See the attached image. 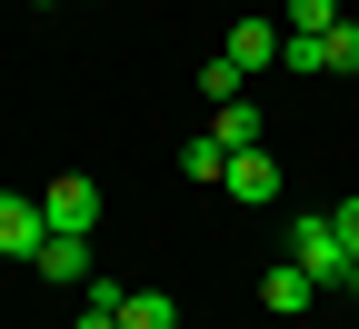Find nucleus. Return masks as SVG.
Returning <instances> with one entry per match:
<instances>
[{
    "mask_svg": "<svg viewBox=\"0 0 359 329\" xmlns=\"http://www.w3.org/2000/svg\"><path fill=\"white\" fill-rule=\"evenodd\" d=\"M30 269L50 279V290H80V279H90V229H50V240L30 250Z\"/></svg>",
    "mask_w": 359,
    "mask_h": 329,
    "instance_id": "7ed1b4c3",
    "label": "nucleus"
},
{
    "mask_svg": "<svg viewBox=\"0 0 359 329\" xmlns=\"http://www.w3.org/2000/svg\"><path fill=\"white\" fill-rule=\"evenodd\" d=\"M40 240H50V220H40V200H30V190H0V250H11V260H30Z\"/></svg>",
    "mask_w": 359,
    "mask_h": 329,
    "instance_id": "39448f33",
    "label": "nucleus"
},
{
    "mask_svg": "<svg viewBox=\"0 0 359 329\" xmlns=\"http://www.w3.org/2000/svg\"><path fill=\"white\" fill-rule=\"evenodd\" d=\"M219 51H230L250 80H259V70H280V20H259V11H250V20H230V40H219Z\"/></svg>",
    "mask_w": 359,
    "mask_h": 329,
    "instance_id": "423d86ee",
    "label": "nucleus"
},
{
    "mask_svg": "<svg viewBox=\"0 0 359 329\" xmlns=\"http://www.w3.org/2000/svg\"><path fill=\"white\" fill-rule=\"evenodd\" d=\"M339 0H280V30H330Z\"/></svg>",
    "mask_w": 359,
    "mask_h": 329,
    "instance_id": "9b49d317",
    "label": "nucleus"
},
{
    "mask_svg": "<svg viewBox=\"0 0 359 329\" xmlns=\"http://www.w3.org/2000/svg\"><path fill=\"white\" fill-rule=\"evenodd\" d=\"M40 220H50V229H100V180L60 170L50 190H40Z\"/></svg>",
    "mask_w": 359,
    "mask_h": 329,
    "instance_id": "f257e3e1",
    "label": "nucleus"
},
{
    "mask_svg": "<svg viewBox=\"0 0 359 329\" xmlns=\"http://www.w3.org/2000/svg\"><path fill=\"white\" fill-rule=\"evenodd\" d=\"M240 80H250V70H240V60H230V51H219V60H210V70H200V90H210V110H219V100H240Z\"/></svg>",
    "mask_w": 359,
    "mask_h": 329,
    "instance_id": "f8f14e48",
    "label": "nucleus"
},
{
    "mask_svg": "<svg viewBox=\"0 0 359 329\" xmlns=\"http://www.w3.org/2000/svg\"><path fill=\"white\" fill-rule=\"evenodd\" d=\"M330 70H359V20H330Z\"/></svg>",
    "mask_w": 359,
    "mask_h": 329,
    "instance_id": "ddd939ff",
    "label": "nucleus"
},
{
    "mask_svg": "<svg viewBox=\"0 0 359 329\" xmlns=\"http://www.w3.org/2000/svg\"><path fill=\"white\" fill-rule=\"evenodd\" d=\"M219 190H230L240 210H269V200H280V160H269V150H230V170H219Z\"/></svg>",
    "mask_w": 359,
    "mask_h": 329,
    "instance_id": "f03ea898",
    "label": "nucleus"
},
{
    "mask_svg": "<svg viewBox=\"0 0 359 329\" xmlns=\"http://www.w3.org/2000/svg\"><path fill=\"white\" fill-rule=\"evenodd\" d=\"M280 70L290 80H320L330 70V30H280Z\"/></svg>",
    "mask_w": 359,
    "mask_h": 329,
    "instance_id": "0eeeda50",
    "label": "nucleus"
},
{
    "mask_svg": "<svg viewBox=\"0 0 359 329\" xmlns=\"http://www.w3.org/2000/svg\"><path fill=\"white\" fill-rule=\"evenodd\" d=\"M219 150H259V100H250V90H240V100H219Z\"/></svg>",
    "mask_w": 359,
    "mask_h": 329,
    "instance_id": "6e6552de",
    "label": "nucleus"
},
{
    "mask_svg": "<svg viewBox=\"0 0 359 329\" xmlns=\"http://www.w3.org/2000/svg\"><path fill=\"white\" fill-rule=\"evenodd\" d=\"M120 329H180V300L170 290H130L120 300Z\"/></svg>",
    "mask_w": 359,
    "mask_h": 329,
    "instance_id": "1a4fd4ad",
    "label": "nucleus"
},
{
    "mask_svg": "<svg viewBox=\"0 0 359 329\" xmlns=\"http://www.w3.org/2000/svg\"><path fill=\"white\" fill-rule=\"evenodd\" d=\"M219 170H230V150H219V130H200L190 150H180V180H200V190H219Z\"/></svg>",
    "mask_w": 359,
    "mask_h": 329,
    "instance_id": "9d476101",
    "label": "nucleus"
},
{
    "mask_svg": "<svg viewBox=\"0 0 359 329\" xmlns=\"http://www.w3.org/2000/svg\"><path fill=\"white\" fill-rule=\"evenodd\" d=\"M330 220H339V240H349V260H359V190H349V200H339Z\"/></svg>",
    "mask_w": 359,
    "mask_h": 329,
    "instance_id": "4468645a",
    "label": "nucleus"
},
{
    "mask_svg": "<svg viewBox=\"0 0 359 329\" xmlns=\"http://www.w3.org/2000/svg\"><path fill=\"white\" fill-rule=\"evenodd\" d=\"M309 300H330V290H320V279H309L299 260H280V269H259V309H269V319H299Z\"/></svg>",
    "mask_w": 359,
    "mask_h": 329,
    "instance_id": "20e7f679",
    "label": "nucleus"
},
{
    "mask_svg": "<svg viewBox=\"0 0 359 329\" xmlns=\"http://www.w3.org/2000/svg\"><path fill=\"white\" fill-rule=\"evenodd\" d=\"M40 11H60V0H40Z\"/></svg>",
    "mask_w": 359,
    "mask_h": 329,
    "instance_id": "2eb2a0df",
    "label": "nucleus"
}]
</instances>
